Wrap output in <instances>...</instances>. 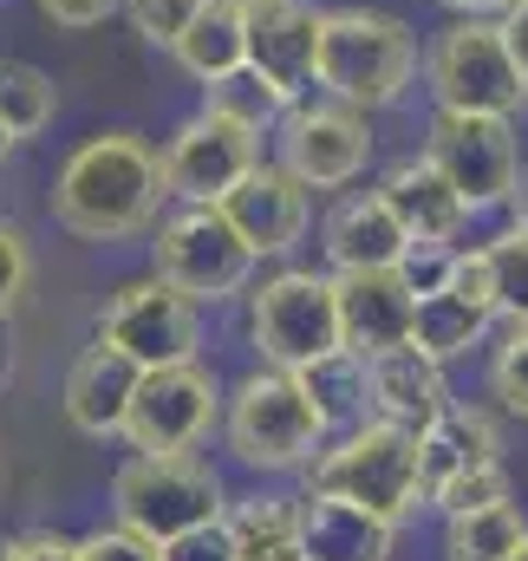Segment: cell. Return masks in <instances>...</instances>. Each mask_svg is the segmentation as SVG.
<instances>
[{
	"mask_svg": "<svg viewBox=\"0 0 528 561\" xmlns=\"http://www.w3.org/2000/svg\"><path fill=\"white\" fill-rule=\"evenodd\" d=\"M242 46H249V72L267 79L280 105H300L320 92L313 79L320 7L313 0H242Z\"/></svg>",
	"mask_w": 528,
	"mask_h": 561,
	"instance_id": "cell-14",
	"label": "cell"
},
{
	"mask_svg": "<svg viewBox=\"0 0 528 561\" xmlns=\"http://www.w3.org/2000/svg\"><path fill=\"white\" fill-rule=\"evenodd\" d=\"M157 561H236V542L222 523H203V529H183L170 542H157Z\"/></svg>",
	"mask_w": 528,
	"mask_h": 561,
	"instance_id": "cell-34",
	"label": "cell"
},
{
	"mask_svg": "<svg viewBox=\"0 0 528 561\" xmlns=\"http://www.w3.org/2000/svg\"><path fill=\"white\" fill-rule=\"evenodd\" d=\"M236 561H307L294 536H274V542H236Z\"/></svg>",
	"mask_w": 528,
	"mask_h": 561,
	"instance_id": "cell-40",
	"label": "cell"
},
{
	"mask_svg": "<svg viewBox=\"0 0 528 561\" xmlns=\"http://www.w3.org/2000/svg\"><path fill=\"white\" fill-rule=\"evenodd\" d=\"M170 203L163 157L137 131H99L85 138L53 176V222L79 242H125L157 229Z\"/></svg>",
	"mask_w": 528,
	"mask_h": 561,
	"instance_id": "cell-1",
	"label": "cell"
},
{
	"mask_svg": "<svg viewBox=\"0 0 528 561\" xmlns=\"http://www.w3.org/2000/svg\"><path fill=\"white\" fill-rule=\"evenodd\" d=\"M490 307H477L457 280H444L437 294H417V313H411V346L417 353H431L437 366L444 359H463L470 346H483V333H490Z\"/></svg>",
	"mask_w": 528,
	"mask_h": 561,
	"instance_id": "cell-24",
	"label": "cell"
},
{
	"mask_svg": "<svg viewBox=\"0 0 528 561\" xmlns=\"http://www.w3.org/2000/svg\"><path fill=\"white\" fill-rule=\"evenodd\" d=\"M249 340L262 353V366L300 373L320 353L340 346V300H333V275L313 268H287V275L262 280L249 294Z\"/></svg>",
	"mask_w": 528,
	"mask_h": 561,
	"instance_id": "cell-8",
	"label": "cell"
},
{
	"mask_svg": "<svg viewBox=\"0 0 528 561\" xmlns=\"http://www.w3.org/2000/svg\"><path fill=\"white\" fill-rule=\"evenodd\" d=\"M366 392H372V419L386 424H431L444 405H450V386H444V366L431 353H417L411 340L392 346V353H372L366 359Z\"/></svg>",
	"mask_w": 528,
	"mask_h": 561,
	"instance_id": "cell-20",
	"label": "cell"
},
{
	"mask_svg": "<svg viewBox=\"0 0 528 561\" xmlns=\"http://www.w3.org/2000/svg\"><path fill=\"white\" fill-rule=\"evenodd\" d=\"M496 26H503V46H509V59H516V72H523V85H528V0H509L496 13Z\"/></svg>",
	"mask_w": 528,
	"mask_h": 561,
	"instance_id": "cell-39",
	"label": "cell"
},
{
	"mask_svg": "<svg viewBox=\"0 0 528 561\" xmlns=\"http://www.w3.org/2000/svg\"><path fill=\"white\" fill-rule=\"evenodd\" d=\"M372 163V125L366 112L340 99H300L280 112V170L307 190H346Z\"/></svg>",
	"mask_w": 528,
	"mask_h": 561,
	"instance_id": "cell-12",
	"label": "cell"
},
{
	"mask_svg": "<svg viewBox=\"0 0 528 561\" xmlns=\"http://www.w3.org/2000/svg\"><path fill=\"white\" fill-rule=\"evenodd\" d=\"M300 379V392L313 399V412L326 419V431H353V424L372 412V392H366V353H353V346H333V353H320L313 366H300L294 373Z\"/></svg>",
	"mask_w": 528,
	"mask_h": 561,
	"instance_id": "cell-25",
	"label": "cell"
},
{
	"mask_svg": "<svg viewBox=\"0 0 528 561\" xmlns=\"http://www.w3.org/2000/svg\"><path fill=\"white\" fill-rule=\"evenodd\" d=\"M196 7L203 0H125V20H131V33L137 39H150V46H176L183 39V26L196 20Z\"/></svg>",
	"mask_w": 528,
	"mask_h": 561,
	"instance_id": "cell-31",
	"label": "cell"
},
{
	"mask_svg": "<svg viewBox=\"0 0 528 561\" xmlns=\"http://www.w3.org/2000/svg\"><path fill=\"white\" fill-rule=\"evenodd\" d=\"M170 59L196 79V85H216L229 72L249 66V46H242V0H203L196 20L183 26V39L170 46Z\"/></svg>",
	"mask_w": 528,
	"mask_h": 561,
	"instance_id": "cell-23",
	"label": "cell"
},
{
	"mask_svg": "<svg viewBox=\"0 0 528 561\" xmlns=\"http://www.w3.org/2000/svg\"><path fill=\"white\" fill-rule=\"evenodd\" d=\"M26 280H33V255H26V236H20L13 222H0V313H13V307H20Z\"/></svg>",
	"mask_w": 528,
	"mask_h": 561,
	"instance_id": "cell-35",
	"label": "cell"
},
{
	"mask_svg": "<svg viewBox=\"0 0 528 561\" xmlns=\"http://www.w3.org/2000/svg\"><path fill=\"white\" fill-rule=\"evenodd\" d=\"M294 542L307 561H386L392 523H379L372 510H359L333 490H307L294 503Z\"/></svg>",
	"mask_w": 528,
	"mask_h": 561,
	"instance_id": "cell-17",
	"label": "cell"
},
{
	"mask_svg": "<svg viewBox=\"0 0 528 561\" xmlns=\"http://www.w3.org/2000/svg\"><path fill=\"white\" fill-rule=\"evenodd\" d=\"M150 262H157V280H170L196 307L203 300H236L255 280V249L229 229V216L216 203H183L176 216H157Z\"/></svg>",
	"mask_w": 528,
	"mask_h": 561,
	"instance_id": "cell-7",
	"label": "cell"
},
{
	"mask_svg": "<svg viewBox=\"0 0 528 561\" xmlns=\"http://www.w3.org/2000/svg\"><path fill=\"white\" fill-rule=\"evenodd\" d=\"M404 229H398V216L386 209V196L379 190H359V196H346L333 216H326V262L346 275V268H398V255H404Z\"/></svg>",
	"mask_w": 528,
	"mask_h": 561,
	"instance_id": "cell-22",
	"label": "cell"
},
{
	"mask_svg": "<svg viewBox=\"0 0 528 561\" xmlns=\"http://www.w3.org/2000/svg\"><path fill=\"white\" fill-rule=\"evenodd\" d=\"M0 561H79V542H66V536H13L7 549H0Z\"/></svg>",
	"mask_w": 528,
	"mask_h": 561,
	"instance_id": "cell-38",
	"label": "cell"
},
{
	"mask_svg": "<svg viewBox=\"0 0 528 561\" xmlns=\"http://www.w3.org/2000/svg\"><path fill=\"white\" fill-rule=\"evenodd\" d=\"M437 7H450L457 20H496V13H503L509 0H437Z\"/></svg>",
	"mask_w": 528,
	"mask_h": 561,
	"instance_id": "cell-41",
	"label": "cell"
},
{
	"mask_svg": "<svg viewBox=\"0 0 528 561\" xmlns=\"http://www.w3.org/2000/svg\"><path fill=\"white\" fill-rule=\"evenodd\" d=\"M157 157H163V183H170L176 203H222L262 163V131L229 118V112H216V105H203L196 118L176 125V138Z\"/></svg>",
	"mask_w": 528,
	"mask_h": 561,
	"instance_id": "cell-10",
	"label": "cell"
},
{
	"mask_svg": "<svg viewBox=\"0 0 528 561\" xmlns=\"http://www.w3.org/2000/svg\"><path fill=\"white\" fill-rule=\"evenodd\" d=\"M431 503H437L444 516H463V510H483V503H509V470H503V463L463 470V477H450Z\"/></svg>",
	"mask_w": 528,
	"mask_h": 561,
	"instance_id": "cell-32",
	"label": "cell"
},
{
	"mask_svg": "<svg viewBox=\"0 0 528 561\" xmlns=\"http://www.w3.org/2000/svg\"><path fill=\"white\" fill-rule=\"evenodd\" d=\"M112 510H118V529H131L157 549V542H170L183 529L222 523L229 496H222V477L203 457H190V450H137L112 477Z\"/></svg>",
	"mask_w": 528,
	"mask_h": 561,
	"instance_id": "cell-3",
	"label": "cell"
},
{
	"mask_svg": "<svg viewBox=\"0 0 528 561\" xmlns=\"http://www.w3.org/2000/svg\"><path fill=\"white\" fill-rule=\"evenodd\" d=\"M483 463H503V437L490 412L477 405H444L431 424H417V496L431 503L450 477L463 470H483Z\"/></svg>",
	"mask_w": 528,
	"mask_h": 561,
	"instance_id": "cell-19",
	"label": "cell"
},
{
	"mask_svg": "<svg viewBox=\"0 0 528 561\" xmlns=\"http://www.w3.org/2000/svg\"><path fill=\"white\" fill-rule=\"evenodd\" d=\"M424 157L444 170V183L470 203V209H496V203H516L523 190V144L509 118H490V112H437L431 118V138Z\"/></svg>",
	"mask_w": 528,
	"mask_h": 561,
	"instance_id": "cell-9",
	"label": "cell"
},
{
	"mask_svg": "<svg viewBox=\"0 0 528 561\" xmlns=\"http://www.w3.org/2000/svg\"><path fill=\"white\" fill-rule=\"evenodd\" d=\"M7 150H13V138H7V125H0V157H7Z\"/></svg>",
	"mask_w": 528,
	"mask_h": 561,
	"instance_id": "cell-42",
	"label": "cell"
},
{
	"mask_svg": "<svg viewBox=\"0 0 528 561\" xmlns=\"http://www.w3.org/2000/svg\"><path fill=\"white\" fill-rule=\"evenodd\" d=\"M53 112H59V85H53V72H39L33 59H0V125H7V138H39L46 125H53Z\"/></svg>",
	"mask_w": 528,
	"mask_h": 561,
	"instance_id": "cell-27",
	"label": "cell"
},
{
	"mask_svg": "<svg viewBox=\"0 0 528 561\" xmlns=\"http://www.w3.org/2000/svg\"><path fill=\"white\" fill-rule=\"evenodd\" d=\"M528 542L516 503H483L463 516H444V561H509Z\"/></svg>",
	"mask_w": 528,
	"mask_h": 561,
	"instance_id": "cell-26",
	"label": "cell"
},
{
	"mask_svg": "<svg viewBox=\"0 0 528 561\" xmlns=\"http://www.w3.org/2000/svg\"><path fill=\"white\" fill-rule=\"evenodd\" d=\"M333 300H340V346L372 359L411 340L417 294L398 280V268H346L333 275Z\"/></svg>",
	"mask_w": 528,
	"mask_h": 561,
	"instance_id": "cell-16",
	"label": "cell"
},
{
	"mask_svg": "<svg viewBox=\"0 0 528 561\" xmlns=\"http://www.w3.org/2000/svg\"><path fill=\"white\" fill-rule=\"evenodd\" d=\"M379 196H386V209L398 216V229H404L411 242H450V236L470 222V203L444 183V170H437L431 157L392 163L386 183H379Z\"/></svg>",
	"mask_w": 528,
	"mask_h": 561,
	"instance_id": "cell-21",
	"label": "cell"
},
{
	"mask_svg": "<svg viewBox=\"0 0 528 561\" xmlns=\"http://www.w3.org/2000/svg\"><path fill=\"white\" fill-rule=\"evenodd\" d=\"M209 92V105L216 112H229V118H242V125H255V131H267V125H280V99L267 92V79H255L249 66L242 72H229V79H216V85H203Z\"/></svg>",
	"mask_w": 528,
	"mask_h": 561,
	"instance_id": "cell-29",
	"label": "cell"
},
{
	"mask_svg": "<svg viewBox=\"0 0 528 561\" xmlns=\"http://www.w3.org/2000/svg\"><path fill=\"white\" fill-rule=\"evenodd\" d=\"M125 0H39V13L53 20V26H66V33H85V26H99V20H112Z\"/></svg>",
	"mask_w": 528,
	"mask_h": 561,
	"instance_id": "cell-37",
	"label": "cell"
},
{
	"mask_svg": "<svg viewBox=\"0 0 528 561\" xmlns=\"http://www.w3.org/2000/svg\"><path fill=\"white\" fill-rule=\"evenodd\" d=\"M313 490H333L359 510H372L379 523H404L424 496H417V431L386 419H359L333 450H320L313 463Z\"/></svg>",
	"mask_w": 528,
	"mask_h": 561,
	"instance_id": "cell-5",
	"label": "cell"
},
{
	"mask_svg": "<svg viewBox=\"0 0 528 561\" xmlns=\"http://www.w3.org/2000/svg\"><path fill=\"white\" fill-rule=\"evenodd\" d=\"M79 561H157V549L131 529H99V536L79 542Z\"/></svg>",
	"mask_w": 528,
	"mask_h": 561,
	"instance_id": "cell-36",
	"label": "cell"
},
{
	"mask_svg": "<svg viewBox=\"0 0 528 561\" xmlns=\"http://www.w3.org/2000/svg\"><path fill=\"white\" fill-rule=\"evenodd\" d=\"M509 561H528V542H523V549H516V556H509Z\"/></svg>",
	"mask_w": 528,
	"mask_h": 561,
	"instance_id": "cell-43",
	"label": "cell"
},
{
	"mask_svg": "<svg viewBox=\"0 0 528 561\" xmlns=\"http://www.w3.org/2000/svg\"><path fill=\"white\" fill-rule=\"evenodd\" d=\"M99 340L131 353L137 366H176L196 359V300L176 294L170 280H125L105 307H99Z\"/></svg>",
	"mask_w": 528,
	"mask_h": 561,
	"instance_id": "cell-13",
	"label": "cell"
},
{
	"mask_svg": "<svg viewBox=\"0 0 528 561\" xmlns=\"http://www.w3.org/2000/svg\"><path fill=\"white\" fill-rule=\"evenodd\" d=\"M137 379H144V366H137L131 353L92 340L72 359V373H66V419H72V431L118 437L125 431V412H131V399H137Z\"/></svg>",
	"mask_w": 528,
	"mask_h": 561,
	"instance_id": "cell-18",
	"label": "cell"
},
{
	"mask_svg": "<svg viewBox=\"0 0 528 561\" xmlns=\"http://www.w3.org/2000/svg\"><path fill=\"white\" fill-rule=\"evenodd\" d=\"M424 85L437 99V112H490V118H516L528 105V85L503 46L496 20H450L431 53H424Z\"/></svg>",
	"mask_w": 528,
	"mask_h": 561,
	"instance_id": "cell-6",
	"label": "cell"
},
{
	"mask_svg": "<svg viewBox=\"0 0 528 561\" xmlns=\"http://www.w3.org/2000/svg\"><path fill=\"white\" fill-rule=\"evenodd\" d=\"M483 262H490V287H496V313L509 327H528V222L503 229L483 249Z\"/></svg>",
	"mask_w": 528,
	"mask_h": 561,
	"instance_id": "cell-28",
	"label": "cell"
},
{
	"mask_svg": "<svg viewBox=\"0 0 528 561\" xmlns=\"http://www.w3.org/2000/svg\"><path fill=\"white\" fill-rule=\"evenodd\" d=\"M313 79L326 99L353 105V112H386L411 92L417 79V33L386 13V7H333L320 13V53H313Z\"/></svg>",
	"mask_w": 528,
	"mask_h": 561,
	"instance_id": "cell-2",
	"label": "cell"
},
{
	"mask_svg": "<svg viewBox=\"0 0 528 561\" xmlns=\"http://www.w3.org/2000/svg\"><path fill=\"white\" fill-rule=\"evenodd\" d=\"M216 419H222L216 373L203 359H176V366H150L137 379V399L118 437H131V450H196Z\"/></svg>",
	"mask_w": 528,
	"mask_h": 561,
	"instance_id": "cell-11",
	"label": "cell"
},
{
	"mask_svg": "<svg viewBox=\"0 0 528 561\" xmlns=\"http://www.w3.org/2000/svg\"><path fill=\"white\" fill-rule=\"evenodd\" d=\"M229 450H236V463H249V470H307L320 450H326V419L313 412V399L300 392V379L294 373H280V366H255L242 386H236V399H229Z\"/></svg>",
	"mask_w": 528,
	"mask_h": 561,
	"instance_id": "cell-4",
	"label": "cell"
},
{
	"mask_svg": "<svg viewBox=\"0 0 528 561\" xmlns=\"http://www.w3.org/2000/svg\"><path fill=\"white\" fill-rule=\"evenodd\" d=\"M216 209H222L229 229L255 249V262H262V255H287V249L307 236V183H294L280 163H255Z\"/></svg>",
	"mask_w": 528,
	"mask_h": 561,
	"instance_id": "cell-15",
	"label": "cell"
},
{
	"mask_svg": "<svg viewBox=\"0 0 528 561\" xmlns=\"http://www.w3.org/2000/svg\"><path fill=\"white\" fill-rule=\"evenodd\" d=\"M490 392L503 399L509 419H528V327H509V340L490 359Z\"/></svg>",
	"mask_w": 528,
	"mask_h": 561,
	"instance_id": "cell-30",
	"label": "cell"
},
{
	"mask_svg": "<svg viewBox=\"0 0 528 561\" xmlns=\"http://www.w3.org/2000/svg\"><path fill=\"white\" fill-rule=\"evenodd\" d=\"M450 268H457V242H404V255H398V280L411 294H437Z\"/></svg>",
	"mask_w": 528,
	"mask_h": 561,
	"instance_id": "cell-33",
	"label": "cell"
}]
</instances>
